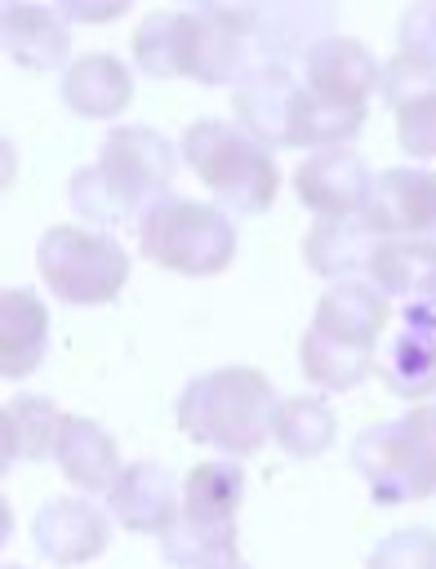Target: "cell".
I'll list each match as a JSON object with an SVG mask.
<instances>
[{
    "label": "cell",
    "instance_id": "1",
    "mask_svg": "<svg viewBox=\"0 0 436 569\" xmlns=\"http://www.w3.org/2000/svg\"><path fill=\"white\" fill-rule=\"evenodd\" d=\"M174 169H178V151L165 133L147 124H116L102 138L98 160L71 173L67 200L93 231L116 227L125 218H138L147 204L165 200Z\"/></svg>",
    "mask_w": 436,
    "mask_h": 569
},
{
    "label": "cell",
    "instance_id": "2",
    "mask_svg": "<svg viewBox=\"0 0 436 569\" xmlns=\"http://www.w3.org/2000/svg\"><path fill=\"white\" fill-rule=\"evenodd\" d=\"M276 409H280V396H276L271 378L262 369H249V365L196 373L174 405L182 436L218 449L222 458L258 453L271 436Z\"/></svg>",
    "mask_w": 436,
    "mask_h": 569
},
{
    "label": "cell",
    "instance_id": "3",
    "mask_svg": "<svg viewBox=\"0 0 436 569\" xmlns=\"http://www.w3.org/2000/svg\"><path fill=\"white\" fill-rule=\"evenodd\" d=\"M182 164L209 187L227 218H258L280 191V169L262 142H254L231 120H196L178 142Z\"/></svg>",
    "mask_w": 436,
    "mask_h": 569
},
{
    "label": "cell",
    "instance_id": "4",
    "mask_svg": "<svg viewBox=\"0 0 436 569\" xmlns=\"http://www.w3.org/2000/svg\"><path fill=\"white\" fill-rule=\"evenodd\" d=\"M351 467L378 507H405L436 493V405L374 422L351 445Z\"/></svg>",
    "mask_w": 436,
    "mask_h": 569
},
{
    "label": "cell",
    "instance_id": "5",
    "mask_svg": "<svg viewBox=\"0 0 436 569\" xmlns=\"http://www.w3.org/2000/svg\"><path fill=\"white\" fill-rule=\"evenodd\" d=\"M138 249L178 276H218L236 258V222L218 204L165 196L138 213Z\"/></svg>",
    "mask_w": 436,
    "mask_h": 569
},
{
    "label": "cell",
    "instance_id": "6",
    "mask_svg": "<svg viewBox=\"0 0 436 569\" xmlns=\"http://www.w3.org/2000/svg\"><path fill=\"white\" fill-rule=\"evenodd\" d=\"M36 271L67 307H102L129 280V253L120 240L93 227H49L36 240Z\"/></svg>",
    "mask_w": 436,
    "mask_h": 569
},
{
    "label": "cell",
    "instance_id": "7",
    "mask_svg": "<svg viewBox=\"0 0 436 569\" xmlns=\"http://www.w3.org/2000/svg\"><path fill=\"white\" fill-rule=\"evenodd\" d=\"M360 218L378 240H436V169H383Z\"/></svg>",
    "mask_w": 436,
    "mask_h": 569
},
{
    "label": "cell",
    "instance_id": "8",
    "mask_svg": "<svg viewBox=\"0 0 436 569\" xmlns=\"http://www.w3.org/2000/svg\"><path fill=\"white\" fill-rule=\"evenodd\" d=\"M267 49L258 40V27L196 13L191 53H187V80L209 89H240L258 67H267Z\"/></svg>",
    "mask_w": 436,
    "mask_h": 569
},
{
    "label": "cell",
    "instance_id": "9",
    "mask_svg": "<svg viewBox=\"0 0 436 569\" xmlns=\"http://www.w3.org/2000/svg\"><path fill=\"white\" fill-rule=\"evenodd\" d=\"M294 191L316 218H356V213H365L374 178H369V164L360 160V151L329 147V151H311L298 164Z\"/></svg>",
    "mask_w": 436,
    "mask_h": 569
},
{
    "label": "cell",
    "instance_id": "10",
    "mask_svg": "<svg viewBox=\"0 0 436 569\" xmlns=\"http://www.w3.org/2000/svg\"><path fill=\"white\" fill-rule=\"evenodd\" d=\"M31 542L49 565H89L111 542V520L89 498H49L31 520Z\"/></svg>",
    "mask_w": 436,
    "mask_h": 569
},
{
    "label": "cell",
    "instance_id": "11",
    "mask_svg": "<svg viewBox=\"0 0 436 569\" xmlns=\"http://www.w3.org/2000/svg\"><path fill=\"white\" fill-rule=\"evenodd\" d=\"M303 89L325 98V102H343V107L365 111L374 89H383V62L360 40L329 36L303 58Z\"/></svg>",
    "mask_w": 436,
    "mask_h": 569
},
{
    "label": "cell",
    "instance_id": "12",
    "mask_svg": "<svg viewBox=\"0 0 436 569\" xmlns=\"http://www.w3.org/2000/svg\"><path fill=\"white\" fill-rule=\"evenodd\" d=\"M182 511V493L174 485V471L156 458H138L125 462V471L116 476L111 493H107V516L116 525H125L129 533H165Z\"/></svg>",
    "mask_w": 436,
    "mask_h": 569
},
{
    "label": "cell",
    "instance_id": "13",
    "mask_svg": "<svg viewBox=\"0 0 436 569\" xmlns=\"http://www.w3.org/2000/svg\"><path fill=\"white\" fill-rule=\"evenodd\" d=\"M298 93H303V84L294 80V71H289L285 62H267V67H258L240 89H231L236 124H240L254 142H262L267 151H271V147H294Z\"/></svg>",
    "mask_w": 436,
    "mask_h": 569
},
{
    "label": "cell",
    "instance_id": "14",
    "mask_svg": "<svg viewBox=\"0 0 436 569\" xmlns=\"http://www.w3.org/2000/svg\"><path fill=\"white\" fill-rule=\"evenodd\" d=\"M0 36H4V53L13 67L44 76L58 71L71 53V27L58 9L49 4H31V0H9L4 18H0Z\"/></svg>",
    "mask_w": 436,
    "mask_h": 569
},
{
    "label": "cell",
    "instance_id": "15",
    "mask_svg": "<svg viewBox=\"0 0 436 569\" xmlns=\"http://www.w3.org/2000/svg\"><path fill=\"white\" fill-rule=\"evenodd\" d=\"M387 320H392V307L369 280H334L316 302L311 329H320V333H329L338 342L374 351L383 329H387Z\"/></svg>",
    "mask_w": 436,
    "mask_h": 569
},
{
    "label": "cell",
    "instance_id": "16",
    "mask_svg": "<svg viewBox=\"0 0 436 569\" xmlns=\"http://www.w3.org/2000/svg\"><path fill=\"white\" fill-rule=\"evenodd\" d=\"M49 351V307L36 289L9 284L0 293V373L9 382H22L40 369Z\"/></svg>",
    "mask_w": 436,
    "mask_h": 569
},
{
    "label": "cell",
    "instance_id": "17",
    "mask_svg": "<svg viewBox=\"0 0 436 569\" xmlns=\"http://www.w3.org/2000/svg\"><path fill=\"white\" fill-rule=\"evenodd\" d=\"M53 462H58L62 476H67L80 493H89V498H93V493H111L116 476L125 471L111 431H107L102 422H93V418H80V413H67V418H62Z\"/></svg>",
    "mask_w": 436,
    "mask_h": 569
},
{
    "label": "cell",
    "instance_id": "18",
    "mask_svg": "<svg viewBox=\"0 0 436 569\" xmlns=\"http://www.w3.org/2000/svg\"><path fill=\"white\" fill-rule=\"evenodd\" d=\"M329 36H338V0H267L258 18V40L271 62L307 58Z\"/></svg>",
    "mask_w": 436,
    "mask_h": 569
},
{
    "label": "cell",
    "instance_id": "19",
    "mask_svg": "<svg viewBox=\"0 0 436 569\" xmlns=\"http://www.w3.org/2000/svg\"><path fill=\"white\" fill-rule=\"evenodd\" d=\"M383 240L369 231V222L356 218H316L303 236V262L325 280H360L369 271L374 249Z\"/></svg>",
    "mask_w": 436,
    "mask_h": 569
},
{
    "label": "cell",
    "instance_id": "20",
    "mask_svg": "<svg viewBox=\"0 0 436 569\" xmlns=\"http://www.w3.org/2000/svg\"><path fill=\"white\" fill-rule=\"evenodd\" d=\"M133 98V71L116 53H85L62 71V102L85 120H116Z\"/></svg>",
    "mask_w": 436,
    "mask_h": 569
},
{
    "label": "cell",
    "instance_id": "21",
    "mask_svg": "<svg viewBox=\"0 0 436 569\" xmlns=\"http://www.w3.org/2000/svg\"><path fill=\"white\" fill-rule=\"evenodd\" d=\"M62 418L67 413L49 396H13V400H4V413H0V458H4V467L53 458Z\"/></svg>",
    "mask_w": 436,
    "mask_h": 569
},
{
    "label": "cell",
    "instance_id": "22",
    "mask_svg": "<svg viewBox=\"0 0 436 569\" xmlns=\"http://www.w3.org/2000/svg\"><path fill=\"white\" fill-rule=\"evenodd\" d=\"M365 276L383 298H436V240H383Z\"/></svg>",
    "mask_w": 436,
    "mask_h": 569
},
{
    "label": "cell",
    "instance_id": "23",
    "mask_svg": "<svg viewBox=\"0 0 436 569\" xmlns=\"http://www.w3.org/2000/svg\"><path fill=\"white\" fill-rule=\"evenodd\" d=\"M191 31H196V13L191 9H156V13H147L133 27V62H138V71H147L156 80L187 76Z\"/></svg>",
    "mask_w": 436,
    "mask_h": 569
},
{
    "label": "cell",
    "instance_id": "24",
    "mask_svg": "<svg viewBox=\"0 0 436 569\" xmlns=\"http://www.w3.org/2000/svg\"><path fill=\"white\" fill-rule=\"evenodd\" d=\"M240 502H245V467L236 458H209L182 476V516L191 520L236 525Z\"/></svg>",
    "mask_w": 436,
    "mask_h": 569
},
{
    "label": "cell",
    "instance_id": "25",
    "mask_svg": "<svg viewBox=\"0 0 436 569\" xmlns=\"http://www.w3.org/2000/svg\"><path fill=\"white\" fill-rule=\"evenodd\" d=\"M378 378L400 400L436 396V338L423 329H400L378 356Z\"/></svg>",
    "mask_w": 436,
    "mask_h": 569
},
{
    "label": "cell",
    "instance_id": "26",
    "mask_svg": "<svg viewBox=\"0 0 436 569\" xmlns=\"http://www.w3.org/2000/svg\"><path fill=\"white\" fill-rule=\"evenodd\" d=\"M298 365H303V378L311 387H320V391H351V387H360L374 373V351L338 342V338H329L320 329H307L303 342H298Z\"/></svg>",
    "mask_w": 436,
    "mask_h": 569
},
{
    "label": "cell",
    "instance_id": "27",
    "mask_svg": "<svg viewBox=\"0 0 436 569\" xmlns=\"http://www.w3.org/2000/svg\"><path fill=\"white\" fill-rule=\"evenodd\" d=\"M334 409L320 396H285L271 422V440L289 453V458H320L334 445Z\"/></svg>",
    "mask_w": 436,
    "mask_h": 569
},
{
    "label": "cell",
    "instance_id": "28",
    "mask_svg": "<svg viewBox=\"0 0 436 569\" xmlns=\"http://www.w3.org/2000/svg\"><path fill=\"white\" fill-rule=\"evenodd\" d=\"M160 556L174 569H214L236 556V525H209V520H191L178 511V520L160 533Z\"/></svg>",
    "mask_w": 436,
    "mask_h": 569
},
{
    "label": "cell",
    "instance_id": "29",
    "mask_svg": "<svg viewBox=\"0 0 436 569\" xmlns=\"http://www.w3.org/2000/svg\"><path fill=\"white\" fill-rule=\"evenodd\" d=\"M365 129V111L360 107H343V102H325L316 93H298V111H294V147L307 151H329V147H347L356 133Z\"/></svg>",
    "mask_w": 436,
    "mask_h": 569
},
{
    "label": "cell",
    "instance_id": "30",
    "mask_svg": "<svg viewBox=\"0 0 436 569\" xmlns=\"http://www.w3.org/2000/svg\"><path fill=\"white\" fill-rule=\"evenodd\" d=\"M365 569H436V529L405 525L383 533L365 556Z\"/></svg>",
    "mask_w": 436,
    "mask_h": 569
},
{
    "label": "cell",
    "instance_id": "31",
    "mask_svg": "<svg viewBox=\"0 0 436 569\" xmlns=\"http://www.w3.org/2000/svg\"><path fill=\"white\" fill-rule=\"evenodd\" d=\"M396 142L414 160H436V84L396 107Z\"/></svg>",
    "mask_w": 436,
    "mask_h": 569
},
{
    "label": "cell",
    "instance_id": "32",
    "mask_svg": "<svg viewBox=\"0 0 436 569\" xmlns=\"http://www.w3.org/2000/svg\"><path fill=\"white\" fill-rule=\"evenodd\" d=\"M396 44L405 58L436 71V0H418L396 22Z\"/></svg>",
    "mask_w": 436,
    "mask_h": 569
},
{
    "label": "cell",
    "instance_id": "33",
    "mask_svg": "<svg viewBox=\"0 0 436 569\" xmlns=\"http://www.w3.org/2000/svg\"><path fill=\"white\" fill-rule=\"evenodd\" d=\"M436 84V71L432 67H423V62H414V58H405V53H396L392 62H383V98H387V107L396 111V107H405L409 98H418L423 89H432Z\"/></svg>",
    "mask_w": 436,
    "mask_h": 569
},
{
    "label": "cell",
    "instance_id": "34",
    "mask_svg": "<svg viewBox=\"0 0 436 569\" xmlns=\"http://www.w3.org/2000/svg\"><path fill=\"white\" fill-rule=\"evenodd\" d=\"M133 0H58L67 22H116Z\"/></svg>",
    "mask_w": 436,
    "mask_h": 569
},
{
    "label": "cell",
    "instance_id": "35",
    "mask_svg": "<svg viewBox=\"0 0 436 569\" xmlns=\"http://www.w3.org/2000/svg\"><path fill=\"white\" fill-rule=\"evenodd\" d=\"M267 0H196L191 13H209V18H231V22H245V27H258Z\"/></svg>",
    "mask_w": 436,
    "mask_h": 569
},
{
    "label": "cell",
    "instance_id": "36",
    "mask_svg": "<svg viewBox=\"0 0 436 569\" xmlns=\"http://www.w3.org/2000/svg\"><path fill=\"white\" fill-rule=\"evenodd\" d=\"M405 329H423L436 338V298H423V302H405Z\"/></svg>",
    "mask_w": 436,
    "mask_h": 569
},
{
    "label": "cell",
    "instance_id": "37",
    "mask_svg": "<svg viewBox=\"0 0 436 569\" xmlns=\"http://www.w3.org/2000/svg\"><path fill=\"white\" fill-rule=\"evenodd\" d=\"M214 569H249L245 560H227V565H214Z\"/></svg>",
    "mask_w": 436,
    "mask_h": 569
},
{
    "label": "cell",
    "instance_id": "38",
    "mask_svg": "<svg viewBox=\"0 0 436 569\" xmlns=\"http://www.w3.org/2000/svg\"><path fill=\"white\" fill-rule=\"evenodd\" d=\"M182 4H187V9H196V0H182Z\"/></svg>",
    "mask_w": 436,
    "mask_h": 569
},
{
    "label": "cell",
    "instance_id": "39",
    "mask_svg": "<svg viewBox=\"0 0 436 569\" xmlns=\"http://www.w3.org/2000/svg\"><path fill=\"white\" fill-rule=\"evenodd\" d=\"M4 569H22V565H4Z\"/></svg>",
    "mask_w": 436,
    "mask_h": 569
}]
</instances>
